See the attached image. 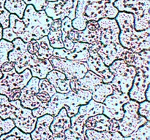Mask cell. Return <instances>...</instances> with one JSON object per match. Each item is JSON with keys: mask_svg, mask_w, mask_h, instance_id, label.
Returning <instances> with one entry per match:
<instances>
[{"mask_svg": "<svg viewBox=\"0 0 150 140\" xmlns=\"http://www.w3.org/2000/svg\"><path fill=\"white\" fill-rule=\"evenodd\" d=\"M25 29V24L21 18L16 15L10 14L9 26L3 29L2 39L9 42H13L15 39L20 38Z\"/></svg>", "mask_w": 150, "mask_h": 140, "instance_id": "cell-25", "label": "cell"}, {"mask_svg": "<svg viewBox=\"0 0 150 140\" xmlns=\"http://www.w3.org/2000/svg\"><path fill=\"white\" fill-rule=\"evenodd\" d=\"M45 78L54 86L57 93H67L72 90L70 85V80L63 73L57 70H51L48 73Z\"/></svg>", "mask_w": 150, "mask_h": 140, "instance_id": "cell-26", "label": "cell"}, {"mask_svg": "<svg viewBox=\"0 0 150 140\" xmlns=\"http://www.w3.org/2000/svg\"><path fill=\"white\" fill-rule=\"evenodd\" d=\"M0 70L3 74L0 79V94L6 96L10 101L18 100L21 89L32 77V73L29 69L18 73L9 61L0 66Z\"/></svg>", "mask_w": 150, "mask_h": 140, "instance_id": "cell-7", "label": "cell"}, {"mask_svg": "<svg viewBox=\"0 0 150 140\" xmlns=\"http://www.w3.org/2000/svg\"><path fill=\"white\" fill-rule=\"evenodd\" d=\"M2 31H3V28L1 26V25L0 24V40L2 39Z\"/></svg>", "mask_w": 150, "mask_h": 140, "instance_id": "cell-43", "label": "cell"}, {"mask_svg": "<svg viewBox=\"0 0 150 140\" xmlns=\"http://www.w3.org/2000/svg\"><path fill=\"white\" fill-rule=\"evenodd\" d=\"M21 19L25 24V29L20 39L25 43L47 36L53 22V19L47 15L45 10L37 11L32 5L26 6Z\"/></svg>", "mask_w": 150, "mask_h": 140, "instance_id": "cell-8", "label": "cell"}, {"mask_svg": "<svg viewBox=\"0 0 150 140\" xmlns=\"http://www.w3.org/2000/svg\"><path fill=\"white\" fill-rule=\"evenodd\" d=\"M78 1L79 0H57L56 1H48L45 12L53 20H63L67 17L73 20L76 16Z\"/></svg>", "mask_w": 150, "mask_h": 140, "instance_id": "cell-17", "label": "cell"}, {"mask_svg": "<svg viewBox=\"0 0 150 140\" xmlns=\"http://www.w3.org/2000/svg\"><path fill=\"white\" fill-rule=\"evenodd\" d=\"M57 93L54 86L48 82L46 78L40 79L39 91L36 94L37 98L41 103H47L51 100V98Z\"/></svg>", "mask_w": 150, "mask_h": 140, "instance_id": "cell-28", "label": "cell"}, {"mask_svg": "<svg viewBox=\"0 0 150 140\" xmlns=\"http://www.w3.org/2000/svg\"><path fill=\"white\" fill-rule=\"evenodd\" d=\"M14 127H16V125H15V123L13 121V120L10 119V118L2 120L0 118V136L2 134L8 133Z\"/></svg>", "mask_w": 150, "mask_h": 140, "instance_id": "cell-37", "label": "cell"}, {"mask_svg": "<svg viewBox=\"0 0 150 140\" xmlns=\"http://www.w3.org/2000/svg\"><path fill=\"white\" fill-rule=\"evenodd\" d=\"M63 45H64V48L68 50H70L73 49V46H74V42H72L69 38H67L63 42Z\"/></svg>", "mask_w": 150, "mask_h": 140, "instance_id": "cell-41", "label": "cell"}, {"mask_svg": "<svg viewBox=\"0 0 150 140\" xmlns=\"http://www.w3.org/2000/svg\"><path fill=\"white\" fill-rule=\"evenodd\" d=\"M26 6L23 0H5L4 2V8L10 14L16 15L19 18H23Z\"/></svg>", "mask_w": 150, "mask_h": 140, "instance_id": "cell-31", "label": "cell"}, {"mask_svg": "<svg viewBox=\"0 0 150 140\" xmlns=\"http://www.w3.org/2000/svg\"><path fill=\"white\" fill-rule=\"evenodd\" d=\"M101 47L100 41L89 44L88 50L89 57L85 63V66L89 71H92L97 75L100 77L103 80V83H109L114 78V75L109 71L108 66L105 65L103 61L98 53V51Z\"/></svg>", "mask_w": 150, "mask_h": 140, "instance_id": "cell-14", "label": "cell"}, {"mask_svg": "<svg viewBox=\"0 0 150 140\" xmlns=\"http://www.w3.org/2000/svg\"><path fill=\"white\" fill-rule=\"evenodd\" d=\"M70 85L74 92L79 89L89 91L92 94V99L100 103H103L105 98L111 95L114 90L109 83H103L100 77L89 70L82 78L70 80Z\"/></svg>", "mask_w": 150, "mask_h": 140, "instance_id": "cell-10", "label": "cell"}, {"mask_svg": "<svg viewBox=\"0 0 150 140\" xmlns=\"http://www.w3.org/2000/svg\"><path fill=\"white\" fill-rule=\"evenodd\" d=\"M13 49L8 53V61L13 63L18 73L29 69L32 77L43 79L49 71L53 70L52 65L48 59L40 60L35 55L27 50V45L20 38L13 41Z\"/></svg>", "mask_w": 150, "mask_h": 140, "instance_id": "cell-3", "label": "cell"}, {"mask_svg": "<svg viewBox=\"0 0 150 140\" xmlns=\"http://www.w3.org/2000/svg\"><path fill=\"white\" fill-rule=\"evenodd\" d=\"M100 29L101 47L98 51L105 66H108L115 60L122 59L132 66L134 52L123 48L120 44V28L115 18H102L98 21Z\"/></svg>", "mask_w": 150, "mask_h": 140, "instance_id": "cell-1", "label": "cell"}, {"mask_svg": "<svg viewBox=\"0 0 150 140\" xmlns=\"http://www.w3.org/2000/svg\"><path fill=\"white\" fill-rule=\"evenodd\" d=\"M46 1H57V0H46ZM62 1H67V0H62Z\"/></svg>", "mask_w": 150, "mask_h": 140, "instance_id": "cell-44", "label": "cell"}, {"mask_svg": "<svg viewBox=\"0 0 150 140\" xmlns=\"http://www.w3.org/2000/svg\"><path fill=\"white\" fill-rule=\"evenodd\" d=\"M136 76L128 95L130 99L140 103L146 100L145 92L149 85L150 69L136 68Z\"/></svg>", "mask_w": 150, "mask_h": 140, "instance_id": "cell-18", "label": "cell"}, {"mask_svg": "<svg viewBox=\"0 0 150 140\" xmlns=\"http://www.w3.org/2000/svg\"><path fill=\"white\" fill-rule=\"evenodd\" d=\"M0 118L12 119L16 128L26 134H30L35 129L38 120L32 109L23 107L19 99L10 101L2 94H0Z\"/></svg>", "mask_w": 150, "mask_h": 140, "instance_id": "cell-6", "label": "cell"}, {"mask_svg": "<svg viewBox=\"0 0 150 140\" xmlns=\"http://www.w3.org/2000/svg\"><path fill=\"white\" fill-rule=\"evenodd\" d=\"M13 47L12 42L3 39L0 40V66L8 61V53L13 49Z\"/></svg>", "mask_w": 150, "mask_h": 140, "instance_id": "cell-34", "label": "cell"}, {"mask_svg": "<svg viewBox=\"0 0 150 140\" xmlns=\"http://www.w3.org/2000/svg\"><path fill=\"white\" fill-rule=\"evenodd\" d=\"M115 20L120 28L119 39L123 48L136 53L144 50H149L150 28L136 31L133 15L126 12H119Z\"/></svg>", "mask_w": 150, "mask_h": 140, "instance_id": "cell-5", "label": "cell"}, {"mask_svg": "<svg viewBox=\"0 0 150 140\" xmlns=\"http://www.w3.org/2000/svg\"><path fill=\"white\" fill-rule=\"evenodd\" d=\"M89 45V44L84 42H74V46L70 50L64 48L54 49L53 56L59 58H66L72 61L86 62L89 57V52L88 50Z\"/></svg>", "mask_w": 150, "mask_h": 140, "instance_id": "cell-21", "label": "cell"}, {"mask_svg": "<svg viewBox=\"0 0 150 140\" xmlns=\"http://www.w3.org/2000/svg\"><path fill=\"white\" fill-rule=\"evenodd\" d=\"M86 135L88 140H124L125 139V137L118 131L99 132L92 129H87L86 131Z\"/></svg>", "mask_w": 150, "mask_h": 140, "instance_id": "cell-29", "label": "cell"}, {"mask_svg": "<svg viewBox=\"0 0 150 140\" xmlns=\"http://www.w3.org/2000/svg\"><path fill=\"white\" fill-rule=\"evenodd\" d=\"M84 127L86 128V130L92 129L99 132H116L118 131L119 123L118 120L111 119L103 114H99L87 118L85 122Z\"/></svg>", "mask_w": 150, "mask_h": 140, "instance_id": "cell-22", "label": "cell"}, {"mask_svg": "<svg viewBox=\"0 0 150 140\" xmlns=\"http://www.w3.org/2000/svg\"><path fill=\"white\" fill-rule=\"evenodd\" d=\"M100 33L98 21L89 20L86 23V27L83 30L79 31L73 28L69 32L68 38L73 42H79L91 44L100 41Z\"/></svg>", "mask_w": 150, "mask_h": 140, "instance_id": "cell-19", "label": "cell"}, {"mask_svg": "<svg viewBox=\"0 0 150 140\" xmlns=\"http://www.w3.org/2000/svg\"><path fill=\"white\" fill-rule=\"evenodd\" d=\"M130 100L128 93H124L114 89L103 102V114L111 119L120 120L124 116L123 105Z\"/></svg>", "mask_w": 150, "mask_h": 140, "instance_id": "cell-16", "label": "cell"}, {"mask_svg": "<svg viewBox=\"0 0 150 140\" xmlns=\"http://www.w3.org/2000/svg\"><path fill=\"white\" fill-rule=\"evenodd\" d=\"M91 99L90 92L82 89L77 90L76 92L71 90L67 93H56L49 102L42 103L40 106L33 109L32 115L37 118L46 114L55 117L62 108H64L67 115L71 118L78 113L81 105L86 104Z\"/></svg>", "mask_w": 150, "mask_h": 140, "instance_id": "cell-2", "label": "cell"}, {"mask_svg": "<svg viewBox=\"0 0 150 140\" xmlns=\"http://www.w3.org/2000/svg\"><path fill=\"white\" fill-rule=\"evenodd\" d=\"M103 114V103L91 99L87 104L81 105L79 112L70 118V128L64 132V140H88L86 131L83 129L87 118Z\"/></svg>", "mask_w": 150, "mask_h": 140, "instance_id": "cell-9", "label": "cell"}, {"mask_svg": "<svg viewBox=\"0 0 150 140\" xmlns=\"http://www.w3.org/2000/svg\"><path fill=\"white\" fill-rule=\"evenodd\" d=\"M62 20L57 19L53 20L51 26L50 27L49 33L47 35L48 41L54 49H59L64 48L62 40V31H61Z\"/></svg>", "mask_w": 150, "mask_h": 140, "instance_id": "cell-27", "label": "cell"}, {"mask_svg": "<svg viewBox=\"0 0 150 140\" xmlns=\"http://www.w3.org/2000/svg\"><path fill=\"white\" fill-rule=\"evenodd\" d=\"M116 0H79L76 16L72 20L73 28L82 31L89 20L98 21L102 18H115L119 11L114 6Z\"/></svg>", "mask_w": 150, "mask_h": 140, "instance_id": "cell-4", "label": "cell"}, {"mask_svg": "<svg viewBox=\"0 0 150 140\" xmlns=\"http://www.w3.org/2000/svg\"><path fill=\"white\" fill-rule=\"evenodd\" d=\"M108 69L114 75V78L109 83L113 89L122 93H128L136 76V68L133 66L128 65L123 60L117 59L108 66Z\"/></svg>", "mask_w": 150, "mask_h": 140, "instance_id": "cell-12", "label": "cell"}, {"mask_svg": "<svg viewBox=\"0 0 150 140\" xmlns=\"http://www.w3.org/2000/svg\"><path fill=\"white\" fill-rule=\"evenodd\" d=\"M48 60L52 65L53 69L63 73L70 80L82 78L88 71L85 63L81 61L59 58L53 55Z\"/></svg>", "mask_w": 150, "mask_h": 140, "instance_id": "cell-15", "label": "cell"}, {"mask_svg": "<svg viewBox=\"0 0 150 140\" xmlns=\"http://www.w3.org/2000/svg\"><path fill=\"white\" fill-rule=\"evenodd\" d=\"M73 29L72 26V20L69 18H65L63 20H62V25H61V31H62V42L65 40L67 38H68L69 32Z\"/></svg>", "mask_w": 150, "mask_h": 140, "instance_id": "cell-36", "label": "cell"}, {"mask_svg": "<svg viewBox=\"0 0 150 140\" xmlns=\"http://www.w3.org/2000/svg\"><path fill=\"white\" fill-rule=\"evenodd\" d=\"M53 119L54 117L48 114L38 118L35 129L30 133L32 140H54L49 128Z\"/></svg>", "mask_w": 150, "mask_h": 140, "instance_id": "cell-24", "label": "cell"}, {"mask_svg": "<svg viewBox=\"0 0 150 140\" xmlns=\"http://www.w3.org/2000/svg\"><path fill=\"white\" fill-rule=\"evenodd\" d=\"M139 106V102L132 99L123 105L124 116L120 120H118V132H120L122 136H130L148 121L144 117L139 115L138 112Z\"/></svg>", "mask_w": 150, "mask_h": 140, "instance_id": "cell-13", "label": "cell"}, {"mask_svg": "<svg viewBox=\"0 0 150 140\" xmlns=\"http://www.w3.org/2000/svg\"><path fill=\"white\" fill-rule=\"evenodd\" d=\"M0 140H32L30 134H26L16 127H14L7 134H2Z\"/></svg>", "mask_w": 150, "mask_h": 140, "instance_id": "cell-33", "label": "cell"}, {"mask_svg": "<svg viewBox=\"0 0 150 140\" xmlns=\"http://www.w3.org/2000/svg\"><path fill=\"white\" fill-rule=\"evenodd\" d=\"M39 78L32 77L28 82L27 85L21 90L18 99L23 107L33 110L42 104L36 96L39 91Z\"/></svg>", "mask_w": 150, "mask_h": 140, "instance_id": "cell-20", "label": "cell"}, {"mask_svg": "<svg viewBox=\"0 0 150 140\" xmlns=\"http://www.w3.org/2000/svg\"><path fill=\"white\" fill-rule=\"evenodd\" d=\"M124 140H150V121L139 127L130 136L125 137Z\"/></svg>", "mask_w": 150, "mask_h": 140, "instance_id": "cell-32", "label": "cell"}, {"mask_svg": "<svg viewBox=\"0 0 150 140\" xmlns=\"http://www.w3.org/2000/svg\"><path fill=\"white\" fill-rule=\"evenodd\" d=\"M139 115L144 117L148 121H150V102L149 101H144L140 102L138 109Z\"/></svg>", "mask_w": 150, "mask_h": 140, "instance_id": "cell-38", "label": "cell"}, {"mask_svg": "<svg viewBox=\"0 0 150 140\" xmlns=\"http://www.w3.org/2000/svg\"><path fill=\"white\" fill-rule=\"evenodd\" d=\"M114 6L119 12H126L133 15L136 31L150 28V0H116Z\"/></svg>", "mask_w": 150, "mask_h": 140, "instance_id": "cell-11", "label": "cell"}, {"mask_svg": "<svg viewBox=\"0 0 150 140\" xmlns=\"http://www.w3.org/2000/svg\"><path fill=\"white\" fill-rule=\"evenodd\" d=\"M26 5H32L35 10L41 11L45 10L48 1L46 0H23Z\"/></svg>", "mask_w": 150, "mask_h": 140, "instance_id": "cell-39", "label": "cell"}, {"mask_svg": "<svg viewBox=\"0 0 150 140\" xmlns=\"http://www.w3.org/2000/svg\"><path fill=\"white\" fill-rule=\"evenodd\" d=\"M5 0H0V24L3 29H6L9 26L10 13L4 8Z\"/></svg>", "mask_w": 150, "mask_h": 140, "instance_id": "cell-35", "label": "cell"}, {"mask_svg": "<svg viewBox=\"0 0 150 140\" xmlns=\"http://www.w3.org/2000/svg\"><path fill=\"white\" fill-rule=\"evenodd\" d=\"M2 76H3V74H2V72H1V70H0V79H1V77H2Z\"/></svg>", "mask_w": 150, "mask_h": 140, "instance_id": "cell-45", "label": "cell"}, {"mask_svg": "<svg viewBox=\"0 0 150 140\" xmlns=\"http://www.w3.org/2000/svg\"><path fill=\"white\" fill-rule=\"evenodd\" d=\"M145 97H146V100L149 101L150 100V97H149V85L148 86L147 89H146V92H145Z\"/></svg>", "mask_w": 150, "mask_h": 140, "instance_id": "cell-42", "label": "cell"}, {"mask_svg": "<svg viewBox=\"0 0 150 140\" xmlns=\"http://www.w3.org/2000/svg\"><path fill=\"white\" fill-rule=\"evenodd\" d=\"M70 118L67 115L66 109L62 108L59 113L54 117L49 127L54 140H64V132L70 128Z\"/></svg>", "mask_w": 150, "mask_h": 140, "instance_id": "cell-23", "label": "cell"}, {"mask_svg": "<svg viewBox=\"0 0 150 140\" xmlns=\"http://www.w3.org/2000/svg\"><path fill=\"white\" fill-rule=\"evenodd\" d=\"M26 45H27V50L29 51V52L35 55V53L38 52V48H39V44H38V41L35 40V39H32L29 42H27Z\"/></svg>", "mask_w": 150, "mask_h": 140, "instance_id": "cell-40", "label": "cell"}, {"mask_svg": "<svg viewBox=\"0 0 150 140\" xmlns=\"http://www.w3.org/2000/svg\"><path fill=\"white\" fill-rule=\"evenodd\" d=\"M37 41L39 44V48L38 52L35 53V55L40 60L49 59V58L53 55L54 48L50 45L48 36H45Z\"/></svg>", "mask_w": 150, "mask_h": 140, "instance_id": "cell-30", "label": "cell"}]
</instances>
